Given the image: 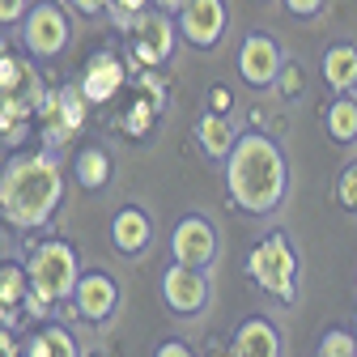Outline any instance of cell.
Instances as JSON below:
<instances>
[{
    "mask_svg": "<svg viewBox=\"0 0 357 357\" xmlns=\"http://www.w3.org/2000/svg\"><path fill=\"white\" fill-rule=\"evenodd\" d=\"M85 111H89V98L81 94V85L52 89L47 102L38 107V132H43V141H47V149H60L64 141L77 137L85 128Z\"/></svg>",
    "mask_w": 357,
    "mask_h": 357,
    "instance_id": "5",
    "label": "cell"
},
{
    "mask_svg": "<svg viewBox=\"0 0 357 357\" xmlns=\"http://www.w3.org/2000/svg\"><path fill=\"white\" fill-rule=\"evenodd\" d=\"M26 273H30V289L60 306L64 298L77 294V281H81V259L77 251L64 243V238H43L38 247H30V259H26Z\"/></svg>",
    "mask_w": 357,
    "mask_h": 357,
    "instance_id": "3",
    "label": "cell"
},
{
    "mask_svg": "<svg viewBox=\"0 0 357 357\" xmlns=\"http://www.w3.org/2000/svg\"><path fill=\"white\" fill-rule=\"evenodd\" d=\"M213 107H217V111L230 107V94H226V89H213Z\"/></svg>",
    "mask_w": 357,
    "mask_h": 357,
    "instance_id": "32",
    "label": "cell"
},
{
    "mask_svg": "<svg viewBox=\"0 0 357 357\" xmlns=\"http://www.w3.org/2000/svg\"><path fill=\"white\" fill-rule=\"evenodd\" d=\"M5 56H9V38H5V34H0V60H5Z\"/></svg>",
    "mask_w": 357,
    "mask_h": 357,
    "instance_id": "33",
    "label": "cell"
},
{
    "mask_svg": "<svg viewBox=\"0 0 357 357\" xmlns=\"http://www.w3.org/2000/svg\"><path fill=\"white\" fill-rule=\"evenodd\" d=\"M238 73L247 85H273L281 77V47L268 34H247L238 47Z\"/></svg>",
    "mask_w": 357,
    "mask_h": 357,
    "instance_id": "13",
    "label": "cell"
},
{
    "mask_svg": "<svg viewBox=\"0 0 357 357\" xmlns=\"http://www.w3.org/2000/svg\"><path fill=\"white\" fill-rule=\"evenodd\" d=\"M353 336H357V315H353Z\"/></svg>",
    "mask_w": 357,
    "mask_h": 357,
    "instance_id": "35",
    "label": "cell"
},
{
    "mask_svg": "<svg viewBox=\"0 0 357 357\" xmlns=\"http://www.w3.org/2000/svg\"><path fill=\"white\" fill-rule=\"evenodd\" d=\"M111 243L123 255H141L153 243V221H149V213H141V208H119L111 217Z\"/></svg>",
    "mask_w": 357,
    "mask_h": 357,
    "instance_id": "15",
    "label": "cell"
},
{
    "mask_svg": "<svg viewBox=\"0 0 357 357\" xmlns=\"http://www.w3.org/2000/svg\"><path fill=\"white\" fill-rule=\"evenodd\" d=\"M68 13L56 5V0H38V5H30L26 22H22V38H26V52L38 56V60H52L68 47Z\"/></svg>",
    "mask_w": 357,
    "mask_h": 357,
    "instance_id": "7",
    "label": "cell"
},
{
    "mask_svg": "<svg viewBox=\"0 0 357 357\" xmlns=\"http://www.w3.org/2000/svg\"><path fill=\"white\" fill-rule=\"evenodd\" d=\"M226 192L234 208L255 213V217L281 208L289 192V166H285L281 145L273 137H264V132L238 137L226 158Z\"/></svg>",
    "mask_w": 357,
    "mask_h": 357,
    "instance_id": "2",
    "label": "cell"
},
{
    "mask_svg": "<svg viewBox=\"0 0 357 357\" xmlns=\"http://www.w3.org/2000/svg\"><path fill=\"white\" fill-rule=\"evenodd\" d=\"M324 81L332 89H357V47L353 43H332L324 52Z\"/></svg>",
    "mask_w": 357,
    "mask_h": 357,
    "instance_id": "17",
    "label": "cell"
},
{
    "mask_svg": "<svg viewBox=\"0 0 357 357\" xmlns=\"http://www.w3.org/2000/svg\"><path fill=\"white\" fill-rule=\"evenodd\" d=\"M115 306H119V285H115V277H107V273H81L77 294H73V310H77L81 319L107 324V319L115 315Z\"/></svg>",
    "mask_w": 357,
    "mask_h": 357,
    "instance_id": "12",
    "label": "cell"
},
{
    "mask_svg": "<svg viewBox=\"0 0 357 357\" xmlns=\"http://www.w3.org/2000/svg\"><path fill=\"white\" fill-rule=\"evenodd\" d=\"M153 357H196V353H192L183 340H166V344H158V353H153Z\"/></svg>",
    "mask_w": 357,
    "mask_h": 357,
    "instance_id": "29",
    "label": "cell"
},
{
    "mask_svg": "<svg viewBox=\"0 0 357 357\" xmlns=\"http://www.w3.org/2000/svg\"><path fill=\"white\" fill-rule=\"evenodd\" d=\"M162 111V102L158 98H149V94H141L137 102L128 107V115H123V132L128 137H149V128H153V115Z\"/></svg>",
    "mask_w": 357,
    "mask_h": 357,
    "instance_id": "22",
    "label": "cell"
},
{
    "mask_svg": "<svg viewBox=\"0 0 357 357\" xmlns=\"http://www.w3.org/2000/svg\"><path fill=\"white\" fill-rule=\"evenodd\" d=\"M64 200V170L47 149L17 153L0 170V217L5 226L38 230L56 217Z\"/></svg>",
    "mask_w": 357,
    "mask_h": 357,
    "instance_id": "1",
    "label": "cell"
},
{
    "mask_svg": "<svg viewBox=\"0 0 357 357\" xmlns=\"http://www.w3.org/2000/svg\"><path fill=\"white\" fill-rule=\"evenodd\" d=\"M123 81H128V64L119 60V52H94L89 56V64L81 68V94L89 98V107H102V102H111L119 89H123Z\"/></svg>",
    "mask_w": 357,
    "mask_h": 357,
    "instance_id": "11",
    "label": "cell"
},
{
    "mask_svg": "<svg viewBox=\"0 0 357 357\" xmlns=\"http://www.w3.org/2000/svg\"><path fill=\"white\" fill-rule=\"evenodd\" d=\"M170 251H174L178 264L208 268L217 259V230H213V221L204 213H188L174 226V234H170Z\"/></svg>",
    "mask_w": 357,
    "mask_h": 357,
    "instance_id": "10",
    "label": "cell"
},
{
    "mask_svg": "<svg viewBox=\"0 0 357 357\" xmlns=\"http://www.w3.org/2000/svg\"><path fill=\"white\" fill-rule=\"evenodd\" d=\"M183 5H188V0H153V9H162V13H170V17L183 9Z\"/></svg>",
    "mask_w": 357,
    "mask_h": 357,
    "instance_id": "31",
    "label": "cell"
},
{
    "mask_svg": "<svg viewBox=\"0 0 357 357\" xmlns=\"http://www.w3.org/2000/svg\"><path fill=\"white\" fill-rule=\"evenodd\" d=\"M196 137H200V149L208 153V158H230V149H234V123L226 119V115H200V123H196Z\"/></svg>",
    "mask_w": 357,
    "mask_h": 357,
    "instance_id": "18",
    "label": "cell"
},
{
    "mask_svg": "<svg viewBox=\"0 0 357 357\" xmlns=\"http://www.w3.org/2000/svg\"><path fill=\"white\" fill-rule=\"evenodd\" d=\"M38 73L30 68V60H22V56H5L0 60V89H22L26 81H34Z\"/></svg>",
    "mask_w": 357,
    "mask_h": 357,
    "instance_id": "23",
    "label": "cell"
},
{
    "mask_svg": "<svg viewBox=\"0 0 357 357\" xmlns=\"http://www.w3.org/2000/svg\"><path fill=\"white\" fill-rule=\"evenodd\" d=\"M328 137L336 145H353L357 141V102L353 98H336L328 107Z\"/></svg>",
    "mask_w": 357,
    "mask_h": 357,
    "instance_id": "20",
    "label": "cell"
},
{
    "mask_svg": "<svg viewBox=\"0 0 357 357\" xmlns=\"http://www.w3.org/2000/svg\"><path fill=\"white\" fill-rule=\"evenodd\" d=\"M285 9H289L294 17H315V13L324 9V0H285Z\"/></svg>",
    "mask_w": 357,
    "mask_h": 357,
    "instance_id": "28",
    "label": "cell"
},
{
    "mask_svg": "<svg viewBox=\"0 0 357 357\" xmlns=\"http://www.w3.org/2000/svg\"><path fill=\"white\" fill-rule=\"evenodd\" d=\"M174 26L178 38L192 43V47H217L221 34H226V5L221 0H188L174 13Z\"/></svg>",
    "mask_w": 357,
    "mask_h": 357,
    "instance_id": "9",
    "label": "cell"
},
{
    "mask_svg": "<svg viewBox=\"0 0 357 357\" xmlns=\"http://www.w3.org/2000/svg\"><path fill=\"white\" fill-rule=\"evenodd\" d=\"M162 302L174 315H200L208 306V277L204 268H192V264H170L162 273Z\"/></svg>",
    "mask_w": 357,
    "mask_h": 357,
    "instance_id": "8",
    "label": "cell"
},
{
    "mask_svg": "<svg viewBox=\"0 0 357 357\" xmlns=\"http://www.w3.org/2000/svg\"><path fill=\"white\" fill-rule=\"evenodd\" d=\"M247 277L264 294H273L277 302H294L298 298V255H294L289 238L285 234L259 238L247 255Z\"/></svg>",
    "mask_w": 357,
    "mask_h": 357,
    "instance_id": "4",
    "label": "cell"
},
{
    "mask_svg": "<svg viewBox=\"0 0 357 357\" xmlns=\"http://www.w3.org/2000/svg\"><path fill=\"white\" fill-rule=\"evenodd\" d=\"M149 5H153V0H111V17H115V26L128 34V30H132V17L145 13Z\"/></svg>",
    "mask_w": 357,
    "mask_h": 357,
    "instance_id": "26",
    "label": "cell"
},
{
    "mask_svg": "<svg viewBox=\"0 0 357 357\" xmlns=\"http://www.w3.org/2000/svg\"><path fill=\"white\" fill-rule=\"evenodd\" d=\"M319 357H357V336L353 332H340V328L324 332L319 336Z\"/></svg>",
    "mask_w": 357,
    "mask_h": 357,
    "instance_id": "24",
    "label": "cell"
},
{
    "mask_svg": "<svg viewBox=\"0 0 357 357\" xmlns=\"http://www.w3.org/2000/svg\"><path fill=\"white\" fill-rule=\"evenodd\" d=\"M73 174H77V183L85 192H102L111 183V153L102 145H85L77 158H73Z\"/></svg>",
    "mask_w": 357,
    "mask_h": 357,
    "instance_id": "16",
    "label": "cell"
},
{
    "mask_svg": "<svg viewBox=\"0 0 357 357\" xmlns=\"http://www.w3.org/2000/svg\"><path fill=\"white\" fill-rule=\"evenodd\" d=\"M208 357H234V353H230V349H226V353H208Z\"/></svg>",
    "mask_w": 357,
    "mask_h": 357,
    "instance_id": "34",
    "label": "cell"
},
{
    "mask_svg": "<svg viewBox=\"0 0 357 357\" xmlns=\"http://www.w3.org/2000/svg\"><path fill=\"white\" fill-rule=\"evenodd\" d=\"M230 353L234 357H281V332L273 319L264 315H251L238 324L234 340H230Z\"/></svg>",
    "mask_w": 357,
    "mask_h": 357,
    "instance_id": "14",
    "label": "cell"
},
{
    "mask_svg": "<svg viewBox=\"0 0 357 357\" xmlns=\"http://www.w3.org/2000/svg\"><path fill=\"white\" fill-rule=\"evenodd\" d=\"M128 38H132V56H137V64H141V68H162V64L174 56L178 26H174V17H170V13H162V9H153V13H149V9H145V13L132 17Z\"/></svg>",
    "mask_w": 357,
    "mask_h": 357,
    "instance_id": "6",
    "label": "cell"
},
{
    "mask_svg": "<svg viewBox=\"0 0 357 357\" xmlns=\"http://www.w3.org/2000/svg\"><path fill=\"white\" fill-rule=\"evenodd\" d=\"M26 0H0V26H9V22H26Z\"/></svg>",
    "mask_w": 357,
    "mask_h": 357,
    "instance_id": "27",
    "label": "cell"
},
{
    "mask_svg": "<svg viewBox=\"0 0 357 357\" xmlns=\"http://www.w3.org/2000/svg\"><path fill=\"white\" fill-rule=\"evenodd\" d=\"M73 9H81V13H107L111 0H73Z\"/></svg>",
    "mask_w": 357,
    "mask_h": 357,
    "instance_id": "30",
    "label": "cell"
},
{
    "mask_svg": "<svg viewBox=\"0 0 357 357\" xmlns=\"http://www.w3.org/2000/svg\"><path fill=\"white\" fill-rule=\"evenodd\" d=\"M30 298V273L22 264H0V302L9 310H22Z\"/></svg>",
    "mask_w": 357,
    "mask_h": 357,
    "instance_id": "21",
    "label": "cell"
},
{
    "mask_svg": "<svg viewBox=\"0 0 357 357\" xmlns=\"http://www.w3.org/2000/svg\"><path fill=\"white\" fill-rule=\"evenodd\" d=\"M26 357H81L68 328H38L26 344Z\"/></svg>",
    "mask_w": 357,
    "mask_h": 357,
    "instance_id": "19",
    "label": "cell"
},
{
    "mask_svg": "<svg viewBox=\"0 0 357 357\" xmlns=\"http://www.w3.org/2000/svg\"><path fill=\"white\" fill-rule=\"evenodd\" d=\"M22 123H26L22 107L0 89V137H5V141H22Z\"/></svg>",
    "mask_w": 357,
    "mask_h": 357,
    "instance_id": "25",
    "label": "cell"
}]
</instances>
